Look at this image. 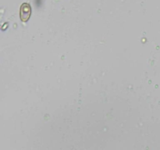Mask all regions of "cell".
<instances>
[{
  "label": "cell",
  "instance_id": "cell-1",
  "mask_svg": "<svg viewBox=\"0 0 160 150\" xmlns=\"http://www.w3.org/2000/svg\"><path fill=\"white\" fill-rule=\"evenodd\" d=\"M31 12H32V9H31V5L28 2H23L20 6V10H19V16H20V20L23 22L28 21L30 17H31Z\"/></svg>",
  "mask_w": 160,
  "mask_h": 150
}]
</instances>
